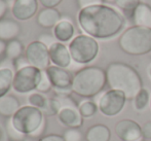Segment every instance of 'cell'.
Returning <instances> with one entry per match:
<instances>
[{"label":"cell","instance_id":"cell-20","mask_svg":"<svg viewBox=\"0 0 151 141\" xmlns=\"http://www.w3.org/2000/svg\"><path fill=\"white\" fill-rule=\"evenodd\" d=\"M86 141H110L111 131L107 126L97 124L91 126L86 133Z\"/></svg>","mask_w":151,"mask_h":141},{"label":"cell","instance_id":"cell-13","mask_svg":"<svg viewBox=\"0 0 151 141\" xmlns=\"http://www.w3.org/2000/svg\"><path fill=\"white\" fill-rule=\"evenodd\" d=\"M50 52V62L55 66H58L61 68H68L71 65L72 58L70 55L69 48L62 42H55L52 46L48 48Z\"/></svg>","mask_w":151,"mask_h":141},{"label":"cell","instance_id":"cell-30","mask_svg":"<svg viewBox=\"0 0 151 141\" xmlns=\"http://www.w3.org/2000/svg\"><path fill=\"white\" fill-rule=\"evenodd\" d=\"M63 137L65 141H81L83 136L79 129H73V128H68L63 134Z\"/></svg>","mask_w":151,"mask_h":141},{"label":"cell","instance_id":"cell-22","mask_svg":"<svg viewBox=\"0 0 151 141\" xmlns=\"http://www.w3.org/2000/svg\"><path fill=\"white\" fill-rule=\"evenodd\" d=\"M25 48L23 43L18 39L10 40L6 44V51H5V57L7 59H10L12 61H16L19 58L22 57Z\"/></svg>","mask_w":151,"mask_h":141},{"label":"cell","instance_id":"cell-2","mask_svg":"<svg viewBox=\"0 0 151 141\" xmlns=\"http://www.w3.org/2000/svg\"><path fill=\"white\" fill-rule=\"evenodd\" d=\"M107 85L112 90L121 91L127 100L134 99L143 89V80L134 67L122 62H112L106 69Z\"/></svg>","mask_w":151,"mask_h":141},{"label":"cell","instance_id":"cell-35","mask_svg":"<svg viewBox=\"0 0 151 141\" xmlns=\"http://www.w3.org/2000/svg\"><path fill=\"white\" fill-rule=\"evenodd\" d=\"M38 141H65L63 135H59V134H48L43 137L39 138Z\"/></svg>","mask_w":151,"mask_h":141},{"label":"cell","instance_id":"cell-7","mask_svg":"<svg viewBox=\"0 0 151 141\" xmlns=\"http://www.w3.org/2000/svg\"><path fill=\"white\" fill-rule=\"evenodd\" d=\"M42 77V70L28 65L14 72L12 89L19 94H27L37 90Z\"/></svg>","mask_w":151,"mask_h":141},{"label":"cell","instance_id":"cell-1","mask_svg":"<svg viewBox=\"0 0 151 141\" xmlns=\"http://www.w3.org/2000/svg\"><path fill=\"white\" fill-rule=\"evenodd\" d=\"M78 25L82 31L98 39H109L116 36L125 25L124 17L109 5H93L78 12Z\"/></svg>","mask_w":151,"mask_h":141},{"label":"cell","instance_id":"cell-25","mask_svg":"<svg viewBox=\"0 0 151 141\" xmlns=\"http://www.w3.org/2000/svg\"><path fill=\"white\" fill-rule=\"evenodd\" d=\"M5 131H6V136H7V141H25V139H26L27 135H25V134L21 133L20 131H18L12 126L10 119H6Z\"/></svg>","mask_w":151,"mask_h":141},{"label":"cell","instance_id":"cell-34","mask_svg":"<svg viewBox=\"0 0 151 141\" xmlns=\"http://www.w3.org/2000/svg\"><path fill=\"white\" fill-rule=\"evenodd\" d=\"M142 137L144 139H151V121H146L142 126Z\"/></svg>","mask_w":151,"mask_h":141},{"label":"cell","instance_id":"cell-21","mask_svg":"<svg viewBox=\"0 0 151 141\" xmlns=\"http://www.w3.org/2000/svg\"><path fill=\"white\" fill-rule=\"evenodd\" d=\"M14 71L9 68H0V98L8 95L12 87Z\"/></svg>","mask_w":151,"mask_h":141},{"label":"cell","instance_id":"cell-28","mask_svg":"<svg viewBox=\"0 0 151 141\" xmlns=\"http://www.w3.org/2000/svg\"><path fill=\"white\" fill-rule=\"evenodd\" d=\"M140 3H141L140 0H116L115 2L117 7L122 9L124 12H129L131 14Z\"/></svg>","mask_w":151,"mask_h":141},{"label":"cell","instance_id":"cell-14","mask_svg":"<svg viewBox=\"0 0 151 141\" xmlns=\"http://www.w3.org/2000/svg\"><path fill=\"white\" fill-rule=\"evenodd\" d=\"M58 119L63 126L73 129H79L83 124V117L80 114L78 107L62 108L58 113Z\"/></svg>","mask_w":151,"mask_h":141},{"label":"cell","instance_id":"cell-11","mask_svg":"<svg viewBox=\"0 0 151 141\" xmlns=\"http://www.w3.org/2000/svg\"><path fill=\"white\" fill-rule=\"evenodd\" d=\"M115 133L122 141H133L142 137V127L133 119H121L115 125Z\"/></svg>","mask_w":151,"mask_h":141},{"label":"cell","instance_id":"cell-23","mask_svg":"<svg viewBox=\"0 0 151 141\" xmlns=\"http://www.w3.org/2000/svg\"><path fill=\"white\" fill-rule=\"evenodd\" d=\"M150 102V94L146 89H142L134 98V107L138 111H142L148 106Z\"/></svg>","mask_w":151,"mask_h":141},{"label":"cell","instance_id":"cell-26","mask_svg":"<svg viewBox=\"0 0 151 141\" xmlns=\"http://www.w3.org/2000/svg\"><path fill=\"white\" fill-rule=\"evenodd\" d=\"M61 110V106L57 98H47L46 103L44 108L42 109L44 115L46 116H54V115H58V113Z\"/></svg>","mask_w":151,"mask_h":141},{"label":"cell","instance_id":"cell-43","mask_svg":"<svg viewBox=\"0 0 151 141\" xmlns=\"http://www.w3.org/2000/svg\"><path fill=\"white\" fill-rule=\"evenodd\" d=\"M150 107H151V97H150Z\"/></svg>","mask_w":151,"mask_h":141},{"label":"cell","instance_id":"cell-18","mask_svg":"<svg viewBox=\"0 0 151 141\" xmlns=\"http://www.w3.org/2000/svg\"><path fill=\"white\" fill-rule=\"evenodd\" d=\"M54 36L59 42H67L73 39L75 28L72 22L68 20H61L54 28Z\"/></svg>","mask_w":151,"mask_h":141},{"label":"cell","instance_id":"cell-4","mask_svg":"<svg viewBox=\"0 0 151 141\" xmlns=\"http://www.w3.org/2000/svg\"><path fill=\"white\" fill-rule=\"evenodd\" d=\"M118 46L131 56H143L151 53V29L141 26L129 27L120 35Z\"/></svg>","mask_w":151,"mask_h":141},{"label":"cell","instance_id":"cell-32","mask_svg":"<svg viewBox=\"0 0 151 141\" xmlns=\"http://www.w3.org/2000/svg\"><path fill=\"white\" fill-rule=\"evenodd\" d=\"M76 2H77L78 7H79L80 9H82V8L88 7V6L103 4L104 0H76Z\"/></svg>","mask_w":151,"mask_h":141},{"label":"cell","instance_id":"cell-12","mask_svg":"<svg viewBox=\"0 0 151 141\" xmlns=\"http://www.w3.org/2000/svg\"><path fill=\"white\" fill-rule=\"evenodd\" d=\"M38 0H14L12 14L19 21H27L38 14Z\"/></svg>","mask_w":151,"mask_h":141},{"label":"cell","instance_id":"cell-42","mask_svg":"<svg viewBox=\"0 0 151 141\" xmlns=\"http://www.w3.org/2000/svg\"><path fill=\"white\" fill-rule=\"evenodd\" d=\"M149 75H150V77H151V66L149 67Z\"/></svg>","mask_w":151,"mask_h":141},{"label":"cell","instance_id":"cell-19","mask_svg":"<svg viewBox=\"0 0 151 141\" xmlns=\"http://www.w3.org/2000/svg\"><path fill=\"white\" fill-rule=\"evenodd\" d=\"M20 101L12 95H6L0 98V115L7 119H12L14 114L20 109Z\"/></svg>","mask_w":151,"mask_h":141},{"label":"cell","instance_id":"cell-36","mask_svg":"<svg viewBox=\"0 0 151 141\" xmlns=\"http://www.w3.org/2000/svg\"><path fill=\"white\" fill-rule=\"evenodd\" d=\"M8 10V3L6 0H0V20L4 19Z\"/></svg>","mask_w":151,"mask_h":141},{"label":"cell","instance_id":"cell-16","mask_svg":"<svg viewBox=\"0 0 151 141\" xmlns=\"http://www.w3.org/2000/svg\"><path fill=\"white\" fill-rule=\"evenodd\" d=\"M21 33V25L12 19L4 18L0 20V39L8 42L17 39Z\"/></svg>","mask_w":151,"mask_h":141},{"label":"cell","instance_id":"cell-41","mask_svg":"<svg viewBox=\"0 0 151 141\" xmlns=\"http://www.w3.org/2000/svg\"><path fill=\"white\" fill-rule=\"evenodd\" d=\"M133 141H144V138H143V137H141V138H139V139H137V140H133Z\"/></svg>","mask_w":151,"mask_h":141},{"label":"cell","instance_id":"cell-15","mask_svg":"<svg viewBox=\"0 0 151 141\" xmlns=\"http://www.w3.org/2000/svg\"><path fill=\"white\" fill-rule=\"evenodd\" d=\"M62 20L61 12L57 8H43L39 10L36 18V22L40 27L45 29L55 28Z\"/></svg>","mask_w":151,"mask_h":141},{"label":"cell","instance_id":"cell-10","mask_svg":"<svg viewBox=\"0 0 151 141\" xmlns=\"http://www.w3.org/2000/svg\"><path fill=\"white\" fill-rule=\"evenodd\" d=\"M45 71L50 77L54 90L72 89L73 76L67 69L50 65Z\"/></svg>","mask_w":151,"mask_h":141},{"label":"cell","instance_id":"cell-37","mask_svg":"<svg viewBox=\"0 0 151 141\" xmlns=\"http://www.w3.org/2000/svg\"><path fill=\"white\" fill-rule=\"evenodd\" d=\"M29 65V63H28V61H27V59L26 58H23V57H21V58H19L18 60H16L14 61V66H16V71L17 70H19V69H21V68H23V67H26V66H28Z\"/></svg>","mask_w":151,"mask_h":141},{"label":"cell","instance_id":"cell-38","mask_svg":"<svg viewBox=\"0 0 151 141\" xmlns=\"http://www.w3.org/2000/svg\"><path fill=\"white\" fill-rule=\"evenodd\" d=\"M45 129H46V119L42 123V125L40 126L39 128L37 129V131L34 132L33 134L31 135V137L33 138H38L40 137V136H42V134H44V132H45Z\"/></svg>","mask_w":151,"mask_h":141},{"label":"cell","instance_id":"cell-8","mask_svg":"<svg viewBox=\"0 0 151 141\" xmlns=\"http://www.w3.org/2000/svg\"><path fill=\"white\" fill-rule=\"evenodd\" d=\"M127 97L121 91L109 90L98 100V108L105 116H115L119 114L127 102Z\"/></svg>","mask_w":151,"mask_h":141},{"label":"cell","instance_id":"cell-31","mask_svg":"<svg viewBox=\"0 0 151 141\" xmlns=\"http://www.w3.org/2000/svg\"><path fill=\"white\" fill-rule=\"evenodd\" d=\"M38 40H39L40 42H42L43 44H45L47 48H50V46H52L55 42H57L56 37H55L54 35H52V34H48V33L41 34V35L38 37Z\"/></svg>","mask_w":151,"mask_h":141},{"label":"cell","instance_id":"cell-29","mask_svg":"<svg viewBox=\"0 0 151 141\" xmlns=\"http://www.w3.org/2000/svg\"><path fill=\"white\" fill-rule=\"evenodd\" d=\"M52 89V85L50 82V80L48 77L47 73H46L45 70L42 71V77H41V80H40L39 85L37 87V90L36 91L38 93H41V94H45V93H48L50 90Z\"/></svg>","mask_w":151,"mask_h":141},{"label":"cell","instance_id":"cell-6","mask_svg":"<svg viewBox=\"0 0 151 141\" xmlns=\"http://www.w3.org/2000/svg\"><path fill=\"white\" fill-rule=\"evenodd\" d=\"M45 115L41 109L31 105L21 106L20 109L10 119L12 124L18 131L27 136H31L45 121Z\"/></svg>","mask_w":151,"mask_h":141},{"label":"cell","instance_id":"cell-24","mask_svg":"<svg viewBox=\"0 0 151 141\" xmlns=\"http://www.w3.org/2000/svg\"><path fill=\"white\" fill-rule=\"evenodd\" d=\"M98 109L99 108H98L97 103L91 100H84L78 105V110L83 119H88L95 115Z\"/></svg>","mask_w":151,"mask_h":141},{"label":"cell","instance_id":"cell-5","mask_svg":"<svg viewBox=\"0 0 151 141\" xmlns=\"http://www.w3.org/2000/svg\"><path fill=\"white\" fill-rule=\"evenodd\" d=\"M69 52L72 61L80 65L91 63L99 54V43L93 37L86 34L75 36L69 43Z\"/></svg>","mask_w":151,"mask_h":141},{"label":"cell","instance_id":"cell-39","mask_svg":"<svg viewBox=\"0 0 151 141\" xmlns=\"http://www.w3.org/2000/svg\"><path fill=\"white\" fill-rule=\"evenodd\" d=\"M6 44H7V42L4 41V40H2V39H0V56H1V55H5Z\"/></svg>","mask_w":151,"mask_h":141},{"label":"cell","instance_id":"cell-33","mask_svg":"<svg viewBox=\"0 0 151 141\" xmlns=\"http://www.w3.org/2000/svg\"><path fill=\"white\" fill-rule=\"evenodd\" d=\"M63 0H39L40 4L44 8H56Z\"/></svg>","mask_w":151,"mask_h":141},{"label":"cell","instance_id":"cell-40","mask_svg":"<svg viewBox=\"0 0 151 141\" xmlns=\"http://www.w3.org/2000/svg\"><path fill=\"white\" fill-rule=\"evenodd\" d=\"M104 2H107V3L112 4V3H115V2H116V0H104Z\"/></svg>","mask_w":151,"mask_h":141},{"label":"cell","instance_id":"cell-27","mask_svg":"<svg viewBox=\"0 0 151 141\" xmlns=\"http://www.w3.org/2000/svg\"><path fill=\"white\" fill-rule=\"evenodd\" d=\"M46 100L47 98H45L43 96V94L41 93H32L28 96V103L29 105L36 107L38 109H43L45 106Z\"/></svg>","mask_w":151,"mask_h":141},{"label":"cell","instance_id":"cell-17","mask_svg":"<svg viewBox=\"0 0 151 141\" xmlns=\"http://www.w3.org/2000/svg\"><path fill=\"white\" fill-rule=\"evenodd\" d=\"M132 19L135 26L146 27L151 29V6L147 3H141L132 14Z\"/></svg>","mask_w":151,"mask_h":141},{"label":"cell","instance_id":"cell-3","mask_svg":"<svg viewBox=\"0 0 151 141\" xmlns=\"http://www.w3.org/2000/svg\"><path fill=\"white\" fill-rule=\"evenodd\" d=\"M106 84V70L98 66H88L73 75L72 91L80 97L91 98L101 93Z\"/></svg>","mask_w":151,"mask_h":141},{"label":"cell","instance_id":"cell-9","mask_svg":"<svg viewBox=\"0 0 151 141\" xmlns=\"http://www.w3.org/2000/svg\"><path fill=\"white\" fill-rule=\"evenodd\" d=\"M25 58L29 65L34 66L40 70H46L50 66V57L48 48L39 40L32 41L25 50Z\"/></svg>","mask_w":151,"mask_h":141}]
</instances>
